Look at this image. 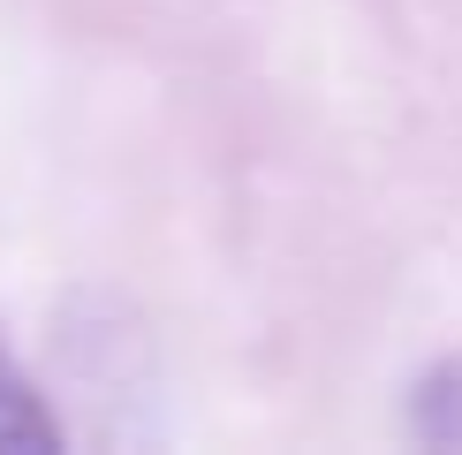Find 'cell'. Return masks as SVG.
Wrapping results in <instances>:
<instances>
[{
  "instance_id": "1",
  "label": "cell",
  "mask_w": 462,
  "mask_h": 455,
  "mask_svg": "<svg viewBox=\"0 0 462 455\" xmlns=\"http://www.w3.org/2000/svg\"><path fill=\"white\" fill-rule=\"evenodd\" d=\"M0 448H61V425L31 395V379L0 357Z\"/></svg>"
}]
</instances>
